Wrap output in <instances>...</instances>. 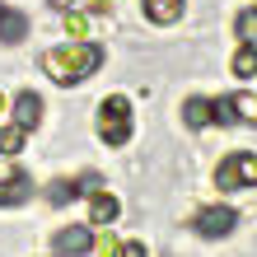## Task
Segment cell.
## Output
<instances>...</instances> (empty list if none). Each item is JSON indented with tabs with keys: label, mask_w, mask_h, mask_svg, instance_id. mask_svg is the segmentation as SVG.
<instances>
[{
	"label": "cell",
	"mask_w": 257,
	"mask_h": 257,
	"mask_svg": "<svg viewBox=\"0 0 257 257\" xmlns=\"http://www.w3.org/2000/svg\"><path fill=\"white\" fill-rule=\"evenodd\" d=\"M103 66V52L94 47V42H66V47H52V52H42V75H52L61 89L70 84H80L89 80Z\"/></svg>",
	"instance_id": "6da1fadb"
},
{
	"label": "cell",
	"mask_w": 257,
	"mask_h": 257,
	"mask_svg": "<svg viewBox=\"0 0 257 257\" xmlns=\"http://www.w3.org/2000/svg\"><path fill=\"white\" fill-rule=\"evenodd\" d=\"M98 136H103V145H126L131 141V103L122 94H108L98 103Z\"/></svg>",
	"instance_id": "7a4b0ae2"
},
{
	"label": "cell",
	"mask_w": 257,
	"mask_h": 257,
	"mask_svg": "<svg viewBox=\"0 0 257 257\" xmlns=\"http://www.w3.org/2000/svg\"><path fill=\"white\" fill-rule=\"evenodd\" d=\"M215 183L224 187V192H234V187H257V155H229L220 164V173H215Z\"/></svg>",
	"instance_id": "3957f363"
},
{
	"label": "cell",
	"mask_w": 257,
	"mask_h": 257,
	"mask_svg": "<svg viewBox=\"0 0 257 257\" xmlns=\"http://www.w3.org/2000/svg\"><path fill=\"white\" fill-rule=\"evenodd\" d=\"M234 224H238V215H234L229 206H206L201 215H196V234H206V238H224Z\"/></svg>",
	"instance_id": "277c9868"
},
{
	"label": "cell",
	"mask_w": 257,
	"mask_h": 257,
	"mask_svg": "<svg viewBox=\"0 0 257 257\" xmlns=\"http://www.w3.org/2000/svg\"><path fill=\"white\" fill-rule=\"evenodd\" d=\"M94 248V234H89V224H66L61 234H56V252L61 257H80Z\"/></svg>",
	"instance_id": "5b68a950"
},
{
	"label": "cell",
	"mask_w": 257,
	"mask_h": 257,
	"mask_svg": "<svg viewBox=\"0 0 257 257\" xmlns=\"http://www.w3.org/2000/svg\"><path fill=\"white\" fill-rule=\"evenodd\" d=\"M42 112H47V108H42V98L33 94V89H24V94L14 98V122H19L24 131H33V126L42 122Z\"/></svg>",
	"instance_id": "8992f818"
},
{
	"label": "cell",
	"mask_w": 257,
	"mask_h": 257,
	"mask_svg": "<svg viewBox=\"0 0 257 257\" xmlns=\"http://www.w3.org/2000/svg\"><path fill=\"white\" fill-rule=\"evenodd\" d=\"M122 215V201L112 192H94V206H89V224H112Z\"/></svg>",
	"instance_id": "52a82bcc"
},
{
	"label": "cell",
	"mask_w": 257,
	"mask_h": 257,
	"mask_svg": "<svg viewBox=\"0 0 257 257\" xmlns=\"http://www.w3.org/2000/svg\"><path fill=\"white\" fill-rule=\"evenodd\" d=\"M28 38V19L19 10H5L0 5V42H24Z\"/></svg>",
	"instance_id": "ba28073f"
},
{
	"label": "cell",
	"mask_w": 257,
	"mask_h": 257,
	"mask_svg": "<svg viewBox=\"0 0 257 257\" xmlns=\"http://www.w3.org/2000/svg\"><path fill=\"white\" fill-rule=\"evenodd\" d=\"M28 196H33V183H28L24 173H10L5 183H0V206H19Z\"/></svg>",
	"instance_id": "9c48e42d"
},
{
	"label": "cell",
	"mask_w": 257,
	"mask_h": 257,
	"mask_svg": "<svg viewBox=\"0 0 257 257\" xmlns=\"http://www.w3.org/2000/svg\"><path fill=\"white\" fill-rule=\"evenodd\" d=\"M145 19L150 24H178L183 19V0H145Z\"/></svg>",
	"instance_id": "30bf717a"
},
{
	"label": "cell",
	"mask_w": 257,
	"mask_h": 257,
	"mask_svg": "<svg viewBox=\"0 0 257 257\" xmlns=\"http://www.w3.org/2000/svg\"><path fill=\"white\" fill-rule=\"evenodd\" d=\"M183 117H187V126H210L215 122V98H187Z\"/></svg>",
	"instance_id": "8fae6325"
},
{
	"label": "cell",
	"mask_w": 257,
	"mask_h": 257,
	"mask_svg": "<svg viewBox=\"0 0 257 257\" xmlns=\"http://www.w3.org/2000/svg\"><path fill=\"white\" fill-rule=\"evenodd\" d=\"M234 75H243V80H252V75H257V47H248V42H243V47H238L234 52Z\"/></svg>",
	"instance_id": "7c38bea8"
},
{
	"label": "cell",
	"mask_w": 257,
	"mask_h": 257,
	"mask_svg": "<svg viewBox=\"0 0 257 257\" xmlns=\"http://www.w3.org/2000/svg\"><path fill=\"white\" fill-rule=\"evenodd\" d=\"M234 122L257 126V98H252V94H234Z\"/></svg>",
	"instance_id": "4fadbf2b"
},
{
	"label": "cell",
	"mask_w": 257,
	"mask_h": 257,
	"mask_svg": "<svg viewBox=\"0 0 257 257\" xmlns=\"http://www.w3.org/2000/svg\"><path fill=\"white\" fill-rule=\"evenodd\" d=\"M234 33H238V38H243V42H248V47H257V5H252V10H243V14H238V24H234Z\"/></svg>",
	"instance_id": "5bb4252c"
},
{
	"label": "cell",
	"mask_w": 257,
	"mask_h": 257,
	"mask_svg": "<svg viewBox=\"0 0 257 257\" xmlns=\"http://www.w3.org/2000/svg\"><path fill=\"white\" fill-rule=\"evenodd\" d=\"M19 145H24V126L14 122V126H0V155H19Z\"/></svg>",
	"instance_id": "9a60e30c"
},
{
	"label": "cell",
	"mask_w": 257,
	"mask_h": 257,
	"mask_svg": "<svg viewBox=\"0 0 257 257\" xmlns=\"http://www.w3.org/2000/svg\"><path fill=\"white\" fill-rule=\"evenodd\" d=\"M66 33L75 38V42H89V19L80 10H66Z\"/></svg>",
	"instance_id": "2e32d148"
},
{
	"label": "cell",
	"mask_w": 257,
	"mask_h": 257,
	"mask_svg": "<svg viewBox=\"0 0 257 257\" xmlns=\"http://www.w3.org/2000/svg\"><path fill=\"white\" fill-rule=\"evenodd\" d=\"M94 248H98V257H117V252H122V243H117L112 234H103V238H94Z\"/></svg>",
	"instance_id": "e0dca14e"
},
{
	"label": "cell",
	"mask_w": 257,
	"mask_h": 257,
	"mask_svg": "<svg viewBox=\"0 0 257 257\" xmlns=\"http://www.w3.org/2000/svg\"><path fill=\"white\" fill-rule=\"evenodd\" d=\"M215 122H234V98H215Z\"/></svg>",
	"instance_id": "ac0fdd59"
},
{
	"label": "cell",
	"mask_w": 257,
	"mask_h": 257,
	"mask_svg": "<svg viewBox=\"0 0 257 257\" xmlns=\"http://www.w3.org/2000/svg\"><path fill=\"white\" fill-rule=\"evenodd\" d=\"M75 192H80V187H70V183H52V201H56V206H61V201H70V196H75Z\"/></svg>",
	"instance_id": "d6986e66"
},
{
	"label": "cell",
	"mask_w": 257,
	"mask_h": 257,
	"mask_svg": "<svg viewBox=\"0 0 257 257\" xmlns=\"http://www.w3.org/2000/svg\"><path fill=\"white\" fill-rule=\"evenodd\" d=\"M117 257H145V248H141V243H122V252H117Z\"/></svg>",
	"instance_id": "ffe728a7"
},
{
	"label": "cell",
	"mask_w": 257,
	"mask_h": 257,
	"mask_svg": "<svg viewBox=\"0 0 257 257\" xmlns=\"http://www.w3.org/2000/svg\"><path fill=\"white\" fill-rule=\"evenodd\" d=\"M10 173H14V164H10V155H0V183H5Z\"/></svg>",
	"instance_id": "44dd1931"
},
{
	"label": "cell",
	"mask_w": 257,
	"mask_h": 257,
	"mask_svg": "<svg viewBox=\"0 0 257 257\" xmlns=\"http://www.w3.org/2000/svg\"><path fill=\"white\" fill-rule=\"evenodd\" d=\"M52 5H56V10H75L80 0H52Z\"/></svg>",
	"instance_id": "7402d4cb"
},
{
	"label": "cell",
	"mask_w": 257,
	"mask_h": 257,
	"mask_svg": "<svg viewBox=\"0 0 257 257\" xmlns=\"http://www.w3.org/2000/svg\"><path fill=\"white\" fill-rule=\"evenodd\" d=\"M5 108H10V103H5V94H0V112H5Z\"/></svg>",
	"instance_id": "603a6c76"
}]
</instances>
